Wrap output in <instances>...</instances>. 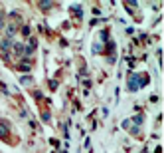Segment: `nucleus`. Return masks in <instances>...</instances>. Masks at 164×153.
<instances>
[{
	"mask_svg": "<svg viewBox=\"0 0 164 153\" xmlns=\"http://www.w3.org/2000/svg\"><path fill=\"white\" fill-rule=\"evenodd\" d=\"M10 46H12V40H4V42H2V50H8Z\"/></svg>",
	"mask_w": 164,
	"mask_h": 153,
	"instance_id": "2",
	"label": "nucleus"
},
{
	"mask_svg": "<svg viewBox=\"0 0 164 153\" xmlns=\"http://www.w3.org/2000/svg\"><path fill=\"white\" fill-rule=\"evenodd\" d=\"M20 70H22V72H30V64H20Z\"/></svg>",
	"mask_w": 164,
	"mask_h": 153,
	"instance_id": "3",
	"label": "nucleus"
},
{
	"mask_svg": "<svg viewBox=\"0 0 164 153\" xmlns=\"http://www.w3.org/2000/svg\"><path fill=\"white\" fill-rule=\"evenodd\" d=\"M131 89H139V87H141V84H139V76H132L131 78Z\"/></svg>",
	"mask_w": 164,
	"mask_h": 153,
	"instance_id": "1",
	"label": "nucleus"
}]
</instances>
